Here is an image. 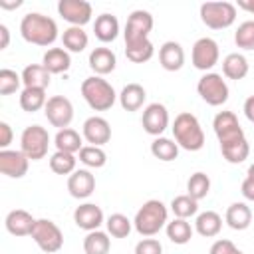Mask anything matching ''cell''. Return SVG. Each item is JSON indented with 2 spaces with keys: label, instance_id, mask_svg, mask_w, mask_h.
Returning a JSON list of instances; mask_svg holds the SVG:
<instances>
[{
  "label": "cell",
  "instance_id": "cell-4",
  "mask_svg": "<svg viewBox=\"0 0 254 254\" xmlns=\"http://www.w3.org/2000/svg\"><path fill=\"white\" fill-rule=\"evenodd\" d=\"M81 95L93 111H107L113 107V103L117 99L113 85L107 79H103L101 75L85 77L81 83Z\"/></svg>",
  "mask_w": 254,
  "mask_h": 254
},
{
  "label": "cell",
  "instance_id": "cell-45",
  "mask_svg": "<svg viewBox=\"0 0 254 254\" xmlns=\"http://www.w3.org/2000/svg\"><path fill=\"white\" fill-rule=\"evenodd\" d=\"M208 254H244V252H242L234 242H230V240H226V238H220V240H216V242L210 246Z\"/></svg>",
  "mask_w": 254,
  "mask_h": 254
},
{
  "label": "cell",
  "instance_id": "cell-42",
  "mask_svg": "<svg viewBox=\"0 0 254 254\" xmlns=\"http://www.w3.org/2000/svg\"><path fill=\"white\" fill-rule=\"evenodd\" d=\"M234 44L240 50H254V20H246L236 28Z\"/></svg>",
  "mask_w": 254,
  "mask_h": 254
},
{
  "label": "cell",
  "instance_id": "cell-16",
  "mask_svg": "<svg viewBox=\"0 0 254 254\" xmlns=\"http://www.w3.org/2000/svg\"><path fill=\"white\" fill-rule=\"evenodd\" d=\"M30 159L22 151L2 149L0 151V173L10 179H22L28 173Z\"/></svg>",
  "mask_w": 254,
  "mask_h": 254
},
{
  "label": "cell",
  "instance_id": "cell-6",
  "mask_svg": "<svg viewBox=\"0 0 254 254\" xmlns=\"http://www.w3.org/2000/svg\"><path fill=\"white\" fill-rule=\"evenodd\" d=\"M50 133L42 125H28L20 135V151L30 161H40L48 155Z\"/></svg>",
  "mask_w": 254,
  "mask_h": 254
},
{
  "label": "cell",
  "instance_id": "cell-18",
  "mask_svg": "<svg viewBox=\"0 0 254 254\" xmlns=\"http://www.w3.org/2000/svg\"><path fill=\"white\" fill-rule=\"evenodd\" d=\"M67 190L73 198H87L95 190V177L87 169H75L67 179Z\"/></svg>",
  "mask_w": 254,
  "mask_h": 254
},
{
  "label": "cell",
  "instance_id": "cell-26",
  "mask_svg": "<svg viewBox=\"0 0 254 254\" xmlns=\"http://www.w3.org/2000/svg\"><path fill=\"white\" fill-rule=\"evenodd\" d=\"M145 99H147V91L139 83H127L121 89V93H119V103H121V107L125 111H137V109H141L143 103H145Z\"/></svg>",
  "mask_w": 254,
  "mask_h": 254
},
{
  "label": "cell",
  "instance_id": "cell-51",
  "mask_svg": "<svg viewBox=\"0 0 254 254\" xmlns=\"http://www.w3.org/2000/svg\"><path fill=\"white\" fill-rule=\"evenodd\" d=\"M22 2L16 0V2H6V0H0V8H6V10H12V8H18Z\"/></svg>",
  "mask_w": 254,
  "mask_h": 254
},
{
  "label": "cell",
  "instance_id": "cell-50",
  "mask_svg": "<svg viewBox=\"0 0 254 254\" xmlns=\"http://www.w3.org/2000/svg\"><path fill=\"white\" fill-rule=\"evenodd\" d=\"M238 8L246 10L248 14H254V0H238Z\"/></svg>",
  "mask_w": 254,
  "mask_h": 254
},
{
  "label": "cell",
  "instance_id": "cell-25",
  "mask_svg": "<svg viewBox=\"0 0 254 254\" xmlns=\"http://www.w3.org/2000/svg\"><path fill=\"white\" fill-rule=\"evenodd\" d=\"M50 79H52V73L42 64H30L22 71V83H24V87L48 89L50 87Z\"/></svg>",
  "mask_w": 254,
  "mask_h": 254
},
{
  "label": "cell",
  "instance_id": "cell-1",
  "mask_svg": "<svg viewBox=\"0 0 254 254\" xmlns=\"http://www.w3.org/2000/svg\"><path fill=\"white\" fill-rule=\"evenodd\" d=\"M20 34L28 44L48 48L58 40V24L40 12H28L20 22Z\"/></svg>",
  "mask_w": 254,
  "mask_h": 254
},
{
  "label": "cell",
  "instance_id": "cell-12",
  "mask_svg": "<svg viewBox=\"0 0 254 254\" xmlns=\"http://www.w3.org/2000/svg\"><path fill=\"white\" fill-rule=\"evenodd\" d=\"M44 115L50 121V125H54L58 129H65V127H69V123L73 119V105L67 97L54 95V97H48Z\"/></svg>",
  "mask_w": 254,
  "mask_h": 254
},
{
  "label": "cell",
  "instance_id": "cell-9",
  "mask_svg": "<svg viewBox=\"0 0 254 254\" xmlns=\"http://www.w3.org/2000/svg\"><path fill=\"white\" fill-rule=\"evenodd\" d=\"M153 30V16L147 10H133L125 24V46L137 44L143 40H149V34Z\"/></svg>",
  "mask_w": 254,
  "mask_h": 254
},
{
  "label": "cell",
  "instance_id": "cell-33",
  "mask_svg": "<svg viewBox=\"0 0 254 254\" xmlns=\"http://www.w3.org/2000/svg\"><path fill=\"white\" fill-rule=\"evenodd\" d=\"M111 240L109 234L103 230H91L83 238V252L85 254H109Z\"/></svg>",
  "mask_w": 254,
  "mask_h": 254
},
{
  "label": "cell",
  "instance_id": "cell-7",
  "mask_svg": "<svg viewBox=\"0 0 254 254\" xmlns=\"http://www.w3.org/2000/svg\"><path fill=\"white\" fill-rule=\"evenodd\" d=\"M30 236L38 244V248L44 250L46 254H54L64 246V234L60 226L50 218H38Z\"/></svg>",
  "mask_w": 254,
  "mask_h": 254
},
{
  "label": "cell",
  "instance_id": "cell-52",
  "mask_svg": "<svg viewBox=\"0 0 254 254\" xmlns=\"http://www.w3.org/2000/svg\"><path fill=\"white\" fill-rule=\"evenodd\" d=\"M246 177H252V179H254V163L248 167V175H246Z\"/></svg>",
  "mask_w": 254,
  "mask_h": 254
},
{
  "label": "cell",
  "instance_id": "cell-17",
  "mask_svg": "<svg viewBox=\"0 0 254 254\" xmlns=\"http://www.w3.org/2000/svg\"><path fill=\"white\" fill-rule=\"evenodd\" d=\"M73 222L87 232L99 230V226L103 224V210L93 202H83L73 210Z\"/></svg>",
  "mask_w": 254,
  "mask_h": 254
},
{
  "label": "cell",
  "instance_id": "cell-34",
  "mask_svg": "<svg viewBox=\"0 0 254 254\" xmlns=\"http://www.w3.org/2000/svg\"><path fill=\"white\" fill-rule=\"evenodd\" d=\"M220 153L222 157L230 163V165H238V163H244L250 155V145L244 139H238L234 143H226V145H220Z\"/></svg>",
  "mask_w": 254,
  "mask_h": 254
},
{
  "label": "cell",
  "instance_id": "cell-40",
  "mask_svg": "<svg viewBox=\"0 0 254 254\" xmlns=\"http://www.w3.org/2000/svg\"><path fill=\"white\" fill-rule=\"evenodd\" d=\"M75 155L71 153H64V151H56L52 157H50V169L56 173V175H71L75 171Z\"/></svg>",
  "mask_w": 254,
  "mask_h": 254
},
{
  "label": "cell",
  "instance_id": "cell-48",
  "mask_svg": "<svg viewBox=\"0 0 254 254\" xmlns=\"http://www.w3.org/2000/svg\"><path fill=\"white\" fill-rule=\"evenodd\" d=\"M244 115L250 123H254V95H250L246 101H244Z\"/></svg>",
  "mask_w": 254,
  "mask_h": 254
},
{
  "label": "cell",
  "instance_id": "cell-8",
  "mask_svg": "<svg viewBox=\"0 0 254 254\" xmlns=\"http://www.w3.org/2000/svg\"><path fill=\"white\" fill-rule=\"evenodd\" d=\"M196 91L202 97V101H206L212 107L224 105L228 101V93H230L226 81L222 79V75L220 73H214V71H208V73H204L198 79Z\"/></svg>",
  "mask_w": 254,
  "mask_h": 254
},
{
  "label": "cell",
  "instance_id": "cell-32",
  "mask_svg": "<svg viewBox=\"0 0 254 254\" xmlns=\"http://www.w3.org/2000/svg\"><path fill=\"white\" fill-rule=\"evenodd\" d=\"M62 42H64V48H65L67 52L79 54V52H83V50L87 48L89 38H87V34L83 32V28H79V26H69V28L64 30Z\"/></svg>",
  "mask_w": 254,
  "mask_h": 254
},
{
  "label": "cell",
  "instance_id": "cell-23",
  "mask_svg": "<svg viewBox=\"0 0 254 254\" xmlns=\"http://www.w3.org/2000/svg\"><path fill=\"white\" fill-rule=\"evenodd\" d=\"M42 65L50 73H64L71 67L69 52L65 48H50L42 58Z\"/></svg>",
  "mask_w": 254,
  "mask_h": 254
},
{
  "label": "cell",
  "instance_id": "cell-35",
  "mask_svg": "<svg viewBox=\"0 0 254 254\" xmlns=\"http://www.w3.org/2000/svg\"><path fill=\"white\" fill-rule=\"evenodd\" d=\"M151 153H153L155 159H159L163 163H169V161H175L179 157V145L173 139L155 137V141L151 143Z\"/></svg>",
  "mask_w": 254,
  "mask_h": 254
},
{
  "label": "cell",
  "instance_id": "cell-41",
  "mask_svg": "<svg viewBox=\"0 0 254 254\" xmlns=\"http://www.w3.org/2000/svg\"><path fill=\"white\" fill-rule=\"evenodd\" d=\"M79 161L89 169H101L107 163V155L101 147L95 145H83L79 151Z\"/></svg>",
  "mask_w": 254,
  "mask_h": 254
},
{
  "label": "cell",
  "instance_id": "cell-36",
  "mask_svg": "<svg viewBox=\"0 0 254 254\" xmlns=\"http://www.w3.org/2000/svg\"><path fill=\"white\" fill-rule=\"evenodd\" d=\"M208 192H210V179H208V175L202 173V171L192 173L189 177V181H187V194L192 196L194 200H202V198L208 196Z\"/></svg>",
  "mask_w": 254,
  "mask_h": 254
},
{
  "label": "cell",
  "instance_id": "cell-20",
  "mask_svg": "<svg viewBox=\"0 0 254 254\" xmlns=\"http://www.w3.org/2000/svg\"><path fill=\"white\" fill-rule=\"evenodd\" d=\"M159 64L167 71H179L185 65V50L179 42H165L159 48Z\"/></svg>",
  "mask_w": 254,
  "mask_h": 254
},
{
  "label": "cell",
  "instance_id": "cell-24",
  "mask_svg": "<svg viewBox=\"0 0 254 254\" xmlns=\"http://www.w3.org/2000/svg\"><path fill=\"white\" fill-rule=\"evenodd\" d=\"M224 220L232 230H246L252 222V210L246 202H232L226 208Z\"/></svg>",
  "mask_w": 254,
  "mask_h": 254
},
{
  "label": "cell",
  "instance_id": "cell-49",
  "mask_svg": "<svg viewBox=\"0 0 254 254\" xmlns=\"http://www.w3.org/2000/svg\"><path fill=\"white\" fill-rule=\"evenodd\" d=\"M10 44V32L4 24H0V50H6Z\"/></svg>",
  "mask_w": 254,
  "mask_h": 254
},
{
  "label": "cell",
  "instance_id": "cell-3",
  "mask_svg": "<svg viewBox=\"0 0 254 254\" xmlns=\"http://www.w3.org/2000/svg\"><path fill=\"white\" fill-rule=\"evenodd\" d=\"M173 135H175L177 145L183 147L185 151H200L204 147V131L198 119L189 111H183L175 117Z\"/></svg>",
  "mask_w": 254,
  "mask_h": 254
},
{
  "label": "cell",
  "instance_id": "cell-5",
  "mask_svg": "<svg viewBox=\"0 0 254 254\" xmlns=\"http://www.w3.org/2000/svg\"><path fill=\"white\" fill-rule=\"evenodd\" d=\"M200 20L210 30H226L236 20V4L204 2V4H200Z\"/></svg>",
  "mask_w": 254,
  "mask_h": 254
},
{
  "label": "cell",
  "instance_id": "cell-2",
  "mask_svg": "<svg viewBox=\"0 0 254 254\" xmlns=\"http://www.w3.org/2000/svg\"><path fill=\"white\" fill-rule=\"evenodd\" d=\"M167 216H169L167 206L161 200L151 198V200L143 202V206L137 210L135 220H133V226H135V230L141 236L151 238V236L159 234L161 228L167 226Z\"/></svg>",
  "mask_w": 254,
  "mask_h": 254
},
{
  "label": "cell",
  "instance_id": "cell-19",
  "mask_svg": "<svg viewBox=\"0 0 254 254\" xmlns=\"http://www.w3.org/2000/svg\"><path fill=\"white\" fill-rule=\"evenodd\" d=\"M34 224H36V218L28 210H22V208L10 210L4 220V226L12 236H30L34 230Z\"/></svg>",
  "mask_w": 254,
  "mask_h": 254
},
{
  "label": "cell",
  "instance_id": "cell-30",
  "mask_svg": "<svg viewBox=\"0 0 254 254\" xmlns=\"http://www.w3.org/2000/svg\"><path fill=\"white\" fill-rule=\"evenodd\" d=\"M165 230H167V238L175 244H181V246L190 242L192 232H194L187 218H173L171 222H167Z\"/></svg>",
  "mask_w": 254,
  "mask_h": 254
},
{
  "label": "cell",
  "instance_id": "cell-46",
  "mask_svg": "<svg viewBox=\"0 0 254 254\" xmlns=\"http://www.w3.org/2000/svg\"><path fill=\"white\" fill-rule=\"evenodd\" d=\"M10 143H12V127L6 121H0V151L8 149Z\"/></svg>",
  "mask_w": 254,
  "mask_h": 254
},
{
  "label": "cell",
  "instance_id": "cell-13",
  "mask_svg": "<svg viewBox=\"0 0 254 254\" xmlns=\"http://www.w3.org/2000/svg\"><path fill=\"white\" fill-rule=\"evenodd\" d=\"M58 12L65 22H69L71 26L81 28L91 20L93 8L85 0H60L58 2Z\"/></svg>",
  "mask_w": 254,
  "mask_h": 254
},
{
  "label": "cell",
  "instance_id": "cell-31",
  "mask_svg": "<svg viewBox=\"0 0 254 254\" xmlns=\"http://www.w3.org/2000/svg\"><path fill=\"white\" fill-rule=\"evenodd\" d=\"M48 103V97H46V89H38V87H24L22 93H20V107L28 113H34V111H40L44 109Z\"/></svg>",
  "mask_w": 254,
  "mask_h": 254
},
{
  "label": "cell",
  "instance_id": "cell-44",
  "mask_svg": "<svg viewBox=\"0 0 254 254\" xmlns=\"http://www.w3.org/2000/svg\"><path fill=\"white\" fill-rule=\"evenodd\" d=\"M135 254H163V246L157 238H143L137 242Z\"/></svg>",
  "mask_w": 254,
  "mask_h": 254
},
{
  "label": "cell",
  "instance_id": "cell-29",
  "mask_svg": "<svg viewBox=\"0 0 254 254\" xmlns=\"http://www.w3.org/2000/svg\"><path fill=\"white\" fill-rule=\"evenodd\" d=\"M54 145H56V151H64V153H79L83 143H81V135L71 129V127H65V129H60L54 137Z\"/></svg>",
  "mask_w": 254,
  "mask_h": 254
},
{
  "label": "cell",
  "instance_id": "cell-43",
  "mask_svg": "<svg viewBox=\"0 0 254 254\" xmlns=\"http://www.w3.org/2000/svg\"><path fill=\"white\" fill-rule=\"evenodd\" d=\"M22 75H18L14 69L2 67L0 69V95H12L20 89Z\"/></svg>",
  "mask_w": 254,
  "mask_h": 254
},
{
  "label": "cell",
  "instance_id": "cell-39",
  "mask_svg": "<svg viewBox=\"0 0 254 254\" xmlns=\"http://www.w3.org/2000/svg\"><path fill=\"white\" fill-rule=\"evenodd\" d=\"M105 226H107V234H111L113 238H127L129 232H131L133 222H131L125 214L113 212V214H109V218L105 220Z\"/></svg>",
  "mask_w": 254,
  "mask_h": 254
},
{
  "label": "cell",
  "instance_id": "cell-15",
  "mask_svg": "<svg viewBox=\"0 0 254 254\" xmlns=\"http://www.w3.org/2000/svg\"><path fill=\"white\" fill-rule=\"evenodd\" d=\"M81 135L83 139L89 143V145H95V147H103L105 143H109L111 139V127H109V121L99 117V115H91L83 121V127H81Z\"/></svg>",
  "mask_w": 254,
  "mask_h": 254
},
{
  "label": "cell",
  "instance_id": "cell-47",
  "mask_svg": "<svg viewBox=\"0 0 254 254\" xmlns=\"http://www.w3.org/2000/svg\"><path fill=\"white\" fill-rule=\"evenodd\" d=\"M240 192H242V196H244L246 200H252V202H254V179H252V177H246V179L242 181Z\"/></svg>",
  "mask_w": 254,
  "mask_h": 254
},
{
  "label": "cell",
  "instance_id": "cell-27",
  "mask_svg": "<svg viewBox=\"0 0 254 254\" xmlns=\"http://www.w3.org/2000/svg\"><path fill=\"white\" fill-rule=\"evenodd\" d=\"M194 230L204 236V238H212L218 236V232L222 230V216L214 210H204L196 216L194 220Z\"/></svg>",
  "mask_w": 254,
  "mask_h": 254
},
{
  "label": "cell",
  "instance_id": "cell-11",
  "mask_svg": "<svg viewBox=\"0 0 254 254\" xmlns=\"http://www.w3.org/2000/svg\"><path fill=\"white\" fill-rule=\"evenodd\" d=\"M218 58H220V50L212 38H198L194 42L190 60H192V65L196 69L208 73V69H212L218 64Z\"/></svg>",
  "mask_w": 254,
  "mask_h": 254
},
{
  "label": "cell",
  "instance_id": "cell-14",
  "mask_svg": "<svg viewBox=\"0 0 254 254\" xmlns=\"http://www.w3.org/2000/svg\"><path fill=\"white\" fill-rule=\"evenodd\" d=\"M141 125L145 129V133L159 137L165 133V129L169 127V111L163 103H149L143 109V117H141Z\"/></svg>",
  "mask_w": 254,
  "mask_h": 254
},
{
  "label": "cell",
  "instance_id": "cell-22",
  "mask_svg": "<svg viewBox=\"0 0 254 254\" xmlns=\"http://www.w3.org/2000/svg\"><path fill=\"white\" fill-rule=\"evenodd\" d=\"M117 58L109 48H95L89 54V67L95 71V75H107L115 69Z\"/></svg>",
  "mask_w": 254,
  "mask_h": 254
},
{
  "label": "cell",
  "instance_id": "cell-37",
  "mask_svg": "<svg viewBox=\"0 0 254 254\" xmlns=\"http://www.w3.org/2000/svg\"><path fill=\"white\" fill-rule=\"evenodd\" d=\"M153 54H155V46L151 40H143V42L125 46V56L133 64H145L153 58Z\"/></svg>",
  "mask_w": 254,
  "mask_h": 254
},
{
  "label": "cell",
  "instance_id": "cell-38",
  "mask_svg": "<svg viewBox=\"0 0 254 254\" xmlns=\"http://www.w3.org/2000/svg\"><path fill=\"white\" fill-rule=\"evenodd\" d=\"M171 210L175 218H190L198 212V200H194L189 194H179L171 200Z\"/></svg>",
  "mask_w": 254,
  "mask_h": 254
},
{
  "label": "cell",
  "instance_id": "cell-21",
  "mask_svg": "<svg viewBox=\"0 0 254 254\" xmlns=\"http://www.w3.org/2000/svg\"><path fill=\"white\" fill-rule=\"evenodd\" d=\"M93 34L103 44L113 42L117 38V34H119V20H117V16L107 14V12L99 14L95 18V22H93Z\"/></svg>",
  "mask_w": 254,
  "mask_h": 254
},
{
  "label": "cell",
  "instance_id": "cell-10",
  "mask_svg": "<svg viewBox=\"0 0 254 254\" xmlns=\"http://www.w3.org/2000/svg\"><path fill=\"white\" fill-rule=\"evenodd\" d=\"M212 127H214V133H216V139L220 145L234 143V141L246 137L238 123V117L232 111H218L212 119Z\"/></svg>",
  "mask_w": 254,
  "mask_h": 254
},
{
  "label": "cell",
  "instance_id": "cell-28",
  "mask_svg": "<svg viewBox=\"0 0 254 254\" xmlns=\"http://www.w3.org/2000/svg\"><path fill=\"white\" fill-rule=\"evenodd\" d=\"M248 69H250V65H248V60L242 56V54H238V52H234V54H228L224 60H222V73H224V77H228V79H244L246 75H248Z\"/></svg>",
  "mask_w": 254,
  "mask_h": 254
}]
</instances>
